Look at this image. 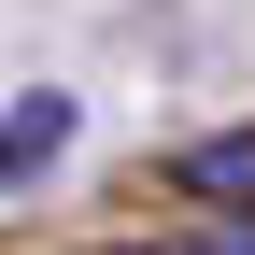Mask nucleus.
I'll use <instances>...</instances> for the list:
<instances>
[{"mask_svg": "<svg viewBox=\"0 0 255 255\" xmlns=\"http://www.w3.org/2000/svg\"><path fill=\"white\" fill-rule=\"evenodd\" d=\"M0 142H14V199H43L57 142H71V100H57V85H14V128H0Z\"/></svg>", "mask_w": 255, "mask_h": 255, "instance_id": "nucleus-2", "label": "nucleus"}, {"mask_svg": "<svg viewBox=\"0 0 255 255\" xmlns=\"http://www.w3.org/2000/svg\"><path fill=\"white\" fill-rule=\"evenodd\" d=\"M170 184H184V199H213V213H255V128L184 142V156H170Z\"/></svg>", "mask_w": 255, "mask_h": 255, "instance_id": "nucleus-1", "label": "nucleus"}, {"mask_svg": "<svg viewBox=\"0 0 255 255\" xmlns=\"http://www.w3.org/2000/svg\"><path fill=\"white\" fill-rule=\"evenodd\" d=\"M213 255H255V213H227V227H213Z\"/></svg>", "mask_w": 255, "mask_h": 255, "instance_id": "nucleus-3", "label": "nucleus"}]
</instances>
